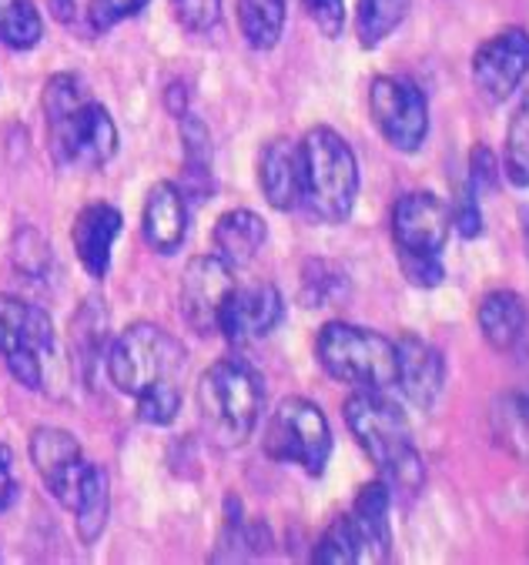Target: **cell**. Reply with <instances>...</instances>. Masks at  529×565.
I'll use <instances>...</instances> for the list:
<instances>
[{
	"label": "cell",
	"instance_id": "cell-1",
	"mask_svg": "<svg viewBox=\"0 0 529 565\" xmlns=\"http://www.w3.org/2000/svg\"><path fill=\"white\" fill-rule=\"evenodd\" d=\"M188 352L178 338L151 321H135L108 349L112 385L135 398L138 418L148 425H171L181 408V375Z\"/></svg>",
	"mask_w": 529,
	"mask_h": 565
},
{
	"label": "cell",
	"instance_id": "cell-2",
	"mask_svg": "<svg viewBox=\"0 0 529 565\" xmlns=\"http://www.w3.org/2000/svg\"><path fill=\"white\" fill-rule=\"evenodd\" d=\"M51 154L64 168L94 171L118 151V128L74 74H54L44 87Z\"/></svg>",
	"mask_w": 529,
	"mask_h": 565
},
{
	"label": "cell",
	"instance_id": "cell-3",
	"mask_svg": "<svg viewBox=\"0 0 529 565\" xmlns=\"http://www.w3.org/2000/svg\"><path fill=\"white\" fill-rule=\"evenodd\" d=\"M346 422L366 456L379 466V472L402 492H419L426 479V466L415 451L412 428L405 415L382 392H356L346 402Z\"/></svg>",
	"mask_w": 529,
	"mask_h": 565
},
{
	"label": "cell",
	"instance_id": "cell-4",
	"mask_svg": "<svg viewBox=\"0 0 529 565\" xmlns=\"http://www.w3.org/2000/svg\"><path fill=\"white\" fill-rule=\"evenodd\" d=\"M262 379L242 359H222L198 379V412L211 441L239 448L252 438L262 415Z\"/></svg>",
	"mask_w": 529,
	"mask_h": 565
},
{
	"label": "cell",
	"instance_id": "cell-5",
	"mask_svg": "<svg viewBox=\"0 0 529 565\" xmlns=\"http://www.w3.org/2000/svg\"><path fill=\"white\" fill-rule=\"evenodd\" d=\"M301 204L315 221L339 224L359 194V161L342 135L311 128L301 138Z\"/></svg>",
	"mask_w": 529,
	"mask_h": 565
},
{
	"label": "cell",
	"instance_id": "cell-6",
	"mask_svg": "<svg viewBox=\"0 0 529 565\" xmlns=\"http://www.w3.org/2000/svg\"><path fill=\"white\" fill-rule=\"evenodd\" d=\"M315 355L332 379L352 385L356 392H389L395 385V342L379 331L329 321L319 331Z\"/></svg>",
	"mask_w": 529,
	"mask_h": 565
},
{
	"label": "cell",
	"instance_id": "cell-7",
	"mask_svg": "<svg viewBox=\"0 0 529 565\" xmlns=\"http://www.w3.org/2000/svg\"><path fill=\"white\" fill-rule=\"evenodd\" d=\"M265 456L301 466L308 476H322L332 456V428L326 412L298 395L282 398L265 425Z\"/></svg>",
	"mask_w": 529,
	"mask_h": 565
},
{
	"label": "cell",
	"instance_id": "cell-8",
	"mask_svg": "<svg viewBox=\"0 0 529 565\" xmlns=\"http://www.w3.org/2000/svg\"><path fill=\"white\" fill-rule=\"evenodd\" d=\"M0 355L21 385L38 392L44 385V362L54 355L47 311L14 295H0Z\"/></svg>",
	"mask_w": 529,
	"mask_h": 565
},
{
	"label": "cell",
	"instance_id": "cell-9",
	"mask_svg": "<svg viewBox=\"0 0 529 565\" xmlns=\"http://www.w3.org/2000/svg\"><path fill=\"white\" fill-rule=\"evenodd\" d=\"M369 107H372L375 128L395 151L412 154L426 141V131H430L426 94L409 77H389V74L375 77L369 87Z\"/></svg>",
	"mask_w": 529,
	"mask_h": 565
},
{
	"label": "cell",
	"instance_id": "cell-10",
	"mask_svg": "<svg viewBox=\"0 0 529 565\" xmlns=\"http://www.w3.org/2000/svg\"><path fill=\"white\" fill-rule=\"evenodd\" d=\"M232 291H235V278H232V265L225 258H219V255L191 258L181 275V288H178L181 318L198 334H215L219 321H222V308Z\"/></svg>",
	"mask_w": 529,
	"mask_h": 565
},
{
	"label": "cell",
	"instance_id": "cell-11",
	"mask_svg": "<svg viewBox=\"0 0 529 565\" xmlns=\"http://www.w3.org/2000/svg\"><path fill=\"white\" fill-rule=\"evenodd\" d=\"M31 459H34V469L44 479L47 492L64 509L74 512V505L81 499V489H84V479H87V469H91L77 438L71 431H64V428L41 425L31 435Z\"/></svg>",
	"mask_w": 529,
	"mask_h": 565
},
{
	"label": "cell",
	"instance_id": "cell-12",
	"mask_svg": "<svg viewBox=\"0 0 529 565\" xmlns=\"http://www.w3.org/2000/svg\"><path fill=\"white\" fill-rule=\"evenodd\" d=\"M453 232V211L433 191H412L392 207V238L405 255H440Z\"/></svg>",
	"mask_w": 529,
	"mask_h": 565
},
{
	"label": "cell",
	"instance_id": "cell-13",
	"mask_svg": "<svg viewBox=\"0 0 529 565\" xmlns=\"http://www.w3.org/2000/svg\"><path fill=\"white\" fill-rule=\"evenodd\" d=\"M529 74V34L509 28L483 41L473 54V84L489 104H502Z\"/></svg>",
	"mask_w": 529,
	"mask_h": 565
},
{
	"label": "cell",
	"instance_id": "cell-14",
	"mask_svg": "<svg viewBox=\"0 0 529 565\" xmlns=\"http://www.w3.org/2000/svg\"><path fill=\"white\" fill-rule=\"evenodd\" d=\"M282 295L275 285H255V288H239L229 295L225 308H222V321L219 331L229 338L232 345H248L258 342L268 331H275V324L282 321Z\"/></svg>",
	"mask_w": 529,
	"mask_h": 565
},
{
	"label": "cell",
	"instance_id": "cell-15",
	"mask_svg": "<svg viewBox=\"0 0 529 565\" xmlns=\"http://www.w3.org/2000/svg\"><path fill=\"white\" fill-rule=\"evenodd\" d=\"M446 382V362L436 345L419 334H402L395 342V385L415 408H433Z\"/></svg>",
	"mask_w": 529,
	"mask_h": 565
},
{
	"label": "cell",
	"instance_id": "cell-16",
	"mask_svg": "<svg viewBox=\"0 0 529 565\" xmlns=\"http://www.w3.org/2000/svg\"><path fill=\"white\" fill-rule=\"evenodd\" d=\"M389 486L382 479L359 489L349 522L359 542V562H389L392 558V525H389Z\"/></svg>",
	"mask_w": 529,
	"mask_h": 565
},
{
	"label": "cell",
	"instance_id": "cell-17",
	"mask_svg": "<svg viewBox=\"0 0 529 565\" xmlns=\"http://www.w3.org/2000/svg\"><path fill=\"white\" fill-rule=\"evenodd\" d=\"M121 235V214L112 204H87L77 217H74V252L77 262L84 265V271L91 278H104L112 268V248L115 238Z\"/></svg>",
	"mask_w": 529,
	"mask_h": 565
},
{
	"label": "cell",
	"instance_id": "cell-18",
	"mask_svg": "<svg viewBox=\"0 0 529 565\" xmlns=\"http://www.w3.org/2000/svg\"><path fill=\"white\" fill-rule=\"evenodd\" d=\"M258 184L275 211L301 204V148L292 141H268L258 154Z\"/></svg>",
	"mask_w": 529,
	"mask_h": 565
},
{
	"label": "cell",
	"instance_id": "cell-19",
	"mask_svg": "<svg viewBox=\"0 0 529 565\" xmlns=\"http://www.w3.org/2000/svg\"><path fill=\"white\" fill-rule=\"evenodd\" d=\"M141 228L155 252L171 255L181 248V242L188 235V207H184V194L171 181H158L148 191Z\"/></svg>",
	"mask_w": 529,
	"mask_h": 565
},
{
	"label": "cell",
	"instance_id": "cell-20",
	"mask_svg": "<svg viewBox=\"0 0 529 565\" xmlns=\"http://www.w3.org/2000/svg\"><path fill=\"white\" fill-rule=\"evenodd\" d=\"M479 331L486 342L496 349V352H512L522 338H526V328H529V311H526V301L509 291V288H499V291H489L483 301H479Z\"/></svg>",
	"mask_w": 529,
	"mask_h": 565
},
{
	"label": "cell",
	"instance_id": "cell-21",
	"mask_svg": "<svg viewBox=\"0 0 529 565\" xmlns=\"http://www.w3.org/2000/svg\"><path fill=\"white\" fill-rule=\"evenodd\" d=\"M211 238H215V255L219 258H225L232 268L235 265L242 268L262 252V245L268 238V228H265V221L255 211L235 207V211H225L215 221V235H211Z\"/></svg>",
	"mask_w": 529,
	"mask_h": 565
},
{
	"label": "cell",
	"instance_id": "cell-22",
	"mask_svg": "<svg viewBox=\"0 0 529 565\" xmlns=\"http://www.w3.org/2000/svg\"><path fill=\"white\" fill-rule=\"evenodd\" d=\"M108 509H112L108 476H104L97 466H91L87 479H84V489H81V499L74 505V529H77L84 545L97 542V535L104 532V525H108Z\"/></svg>",
	"mask_w": 529,
	"mask_h": 565
},
{
	"label": "cell",
	"instance_id": "cell-23",
	"mask_svg": "<svg viewBox=\"0 0 529 565\" xmlns=\"http://www.w3.org/2000/svg\"><path fill=\"white\" fill-rule=\"evenodd\" d=\"M239 24L255 51H272L285 31V0H239Z\"/></svg>",
	"mask_w": 529,
	"mask_h": 565
},
{
	"label": "cell",
	"instance_id": "cell-24",
	"mask_svg": "<svg viewBox=\"0 0 529 565\" xmlns=\"http://www.w3.org/2000/svg\"><path fill=\"white\" fill-rule=\"evenodd\" d=\"M412 0H359L356 4V34L362 47H379L409 14Z\"/></svg>",
	"mask_w": 529,
	"mask_h": 565
},
{
	"label": "cell",
	"instance_id": "cell-25",
	"mask_svg": "<svg viewBox=\"0 0 529 565\" xmlns=\"http://www.w3.org/2000/svg\"><path fill=\"white\" fill-rule=\"evenodd\" d=\"M44 34V21L31 0H0V44L31 51Z\"/></svg>",
	"mask_w": 529,
	"mask_h": 565
},
{
	"label": "cell",
	"instance_id": "cell-26",
	"mask_svg": "<svg viewBox=\"0 0 529 565\" xmlns=\"http://www.w3.org/2000/svg\"><path fill=\"white\" fill-rule=\"evenodd\" d=\"M506 178L516 188H529V90L516 104L506 128Z\"/></svg>",
	"mask_w": 529,
	"mask_h": 565
},
{
	"label": "cell",
	"instance_id": "cell-27",
	"mask_svg": "<svg viewBox=\"0 0 529 565\" xmlns=\"http://www.w3.org/2000/svg\"><path fill=\"white\" fill-rule=\"evenodd\" d=\"M311 562H322V565H356L359 562V542H356L349 515H339L326 529V535L311 552Z\"/></svg>",
	"mask_w": 529,
	"mask_h": 565
},
{
	"label": "cell",
	"instance_id": "cell-28",
	"mask_svg": "<svg viewBox=\"0 0 529 565\" xmlns=\"http://www.w3.org/2000/svg\"><path fill=\"white\" fill-rule=\"evenodd\" d=\"M181 141H184V164L191 178H208V161H211V148H208V128L191 118L181 115Z\"/></svg>",
	"mask_w": 529,
	"mask_h": 565
},
{
	"label": "cell",
	"instance_id": "cell-29",
	"mask_svg": "<svg viewBox=\"0 0 529 565\" xmlns=\"http://www.w3.org/2000/svg\"><path fill=\"white\" fill-rule=\"evenodd\" d=\"M171 11L188 31H211L222 18V0H171Z\"/></svg>",
	"mask_w": 529,
	"mask_h": 565
},
{
	"label": "cell",
	"instance_id": "cell-30",
	"mask_svg": "<svg viewBox=\"0 0 529 565\" xmlns=\"http://www.w3.org/2000/svg\"><path fill=\"white\" fill-rule=\"evenodd\" d=\"M308 8V18L315 21V28H319L329 41L342 38L346 31V0H305Z\"/></svg>",
	"mask_w": 529,
	"mask_h": 565
},
{
	"label": "cell",
	"instance_id": "cell-31",
	"mask_svg": "<svg viewBox=\"0 0 529 565\" xmlns=\"http://www.w3.org/2000/svg\"><path fill=\"white\" fill-rule=\"evenodd\" d=\"M145 4H148V0H91V11H87V14H91V24H94L97 31H108V28H115L118 21L138 14Z\"/></svg>",
	"mask_w": 529,
	"mask_h": 565
},
{
	"label": "cell",
	"instance_id": "cell-32",
	"mask_svg": "<svg viewBox=\"0 0 529 565\" xmlns=\"http://www.w3.org/2000/svg\"><path fill=\"white\" fill-rule=\"evenodd\" d=\"M399 265H402L405 278L419 288H436L443 281L440 255H405V252H399Z\"/></svg>",
	"mask_w": 529,
	"mask_h": 565
},
{
	"label": "cell",
	"instance_id": "cell-33",
	"mask_svg": "<svg viewBox=\"0 0 529 565\" xmlns=\"http://www.w3.org/2000/svg\"><path fill=\"white\" fill-rule=\"evenodd\" d=\"M496 181H499V168H496L493 151L483 148V145L473 148V154H469V191L476 198H483V194H489L496 188Z\"/></svg>",
	"mask_w": 529,
	"mask_h": 565
},
{
	"label": "cell",
	"instance_id": "cell-34",
	"mask_svg": "<svg viewBox=\"0 0 529 565\" xmlns=\"http://www.w3.org/2000/svg\"><path fill=\"white\" fill-rule=\"evenodd\" d=\"M453 228L463 238H476L483 235V214H479V198L473 191H463V198L453 207Z\"/></svg>",
	"mask_w": 529,
	"mask_h": 565
},
{
	"label": "cell",
	"instance_id": "cell-35",
	"mask_svg": "<svg viewBox=\"0 0 529 565\" xmlns=\"http://www.w3.org/2000/svg\"><path fill=\"white\" fill-rule=\"evenodd\" d=\"M18 495V482H14V456L11 448L0 441V512H4Z\"/></svg>",
	"mask_w": 529,
	"mask_h": 565
},
{
	"label": "cell",
	"instance_id": "cell-36",
	"mask_svg": "<svg viewBox=\"0 0 529 565\" xmlns=\"http://www.w3.org/2000/svg\"><path fill=\"white\" fill-rule=\"evenodd\" d=\"M522 221H526L522 224V235H526V252H529V211H522Z\"/></svg>",
	"mask_w": 529,
	"mask_h": 565
}]
</instances>
